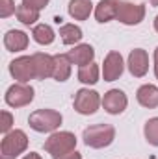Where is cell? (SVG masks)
<instances>
[{"label": "cell", "instance_id": "obj_1", "mask_svg": "<svg viewBox=\"0 0 158 159\" xmlns=\"http://www.w3.org/2000/svg\"><path fill=\"white\" fill-rule=\"evenodd\" d=\"M82 139L89 148H106L116 139V128L112 124H93L84 129Z\"/></svg>", "mask_w": 158, "mask_h": 159}, {"label": "cell", "instance_id": "obj_2", "mask_svg": "<svg viewBox=\"0 0 158 159\" xmlns=\"http://www.w3.org/2000/svg\"><path fill=\"white\" fill-rule=\"evenodd\" d=\"M62 113L56 109H37L28 117V124L37 133H52L62 124Z\"/></svg>", "mask_w": 158, "mask_h": 159}, {"label": "cell", "instance_id": "obj_3", "mask_svg": "<svg viewBox=\"0 0 158 159\" xmlns=\"http://www.w3.org/2000/svg\"><path fill=\"white\" fill-rule=\"evenodd\" d=\"M28 148V137L22 129H11L4 135L0 143V157L2 159H15Z\"/></svg>", "mask_w": 158, "mask_h": 159}, {"label": "cell", "instance_id": "obj_4", "mask_svg": "<svg viewBox=\"0 0 158 159\" xmlns=\"http://www.w3.org/2000/svg\"><path fill=\"white\" fill-rule=\"evenodd\" d=\"M45 152H48L52 157L77 150V135L71 131H54L50 133V137L45 141Z\"/></svg>", "mask_w": 158, "mask_h": 159}, {"label": "cell", "instance_id": "obj_5", "mask_svg": "<svg viewBox=\"0 0 158 159\" xmlns=\"http://www.w3.org/2000/svg\"><path fill=\"white\" fill-rule=\"evenodd\" d=\"M101 104H102V98L99 96V93L93 89H87V87L78 89L75 94V100H73L75 111L80 115H93Z\"/></svg>", "mask_w": 158, "mask_h": 159}, {"label": "cell", "instance_id": "obj_6", "mask_svg": "<svg viewBox=\"0 0 158 159\" xmlns=\"http://www.w3.org/2000/svg\"><path fill=\"white\" fill-rule=\"evenodd\" d=\"M117 19L121 24L126 26H136L145 19V6L143 4H132V2H125L119 0L117 4Z\"/></svg>", "mask_w": 158, "mask_h": 159}, {"label": "cell", "instance_id": "obj_7", "mask_svg": "<svg viewBox=\"0 0 158 159\" xmlns=\"http://www.w3.org/2000/svg\"><path fill=\"white\" fill-rule=\"evenodd\" d=\"M4 98L9 107H24L34 100V87L28 83H13Z\"/></svg>", "mask_w": 158, "mask_h": 159}, {"label": "cell", "instance_id": "obj_8", "mask_svg": "<svg viewBox=\"0 0 158 159\" xmlns=\"http://www.w3.org/2000/svg\"><path fill=\"white\" fill-rule=\"evenodd\" d=\"M9 74L17 80L19 83H28L30 80L36 78V65L32 56H21L15 57L9 63Z\"/></svg>", "mask_w": 158, "mask_h": 159}, {"label": "cell", "instance_id": "obj_9", "mask_svg": "<svg viewBox=\"0 0 158 159\" xmlns=\"http://www.w3.org/2000/svg\"><path fill=\"white\" fill-rule=\"evenodd\" d=\"M125 70V63H123V56L119 54L117 50H112L106 54L104 63H102V76L104 81H116L121 78Z\"/></svg>", "mask_w": 158, "mask_h": 159}, {"label": "cell", "instance_id": "obj_10", "mask_svg": "<svg viewBox=\"0 0 158 159\" xmlns=\"http://www.w3.org/2000/svg\"><path fill=\"white\" fill-rule=\"evenodd\" d=\"M128 106V98L121 89H110L102 96V107L110 115H121Z\"/></svg>", "mask_w": 158, "mask_h": 159}, {"label": "cell", "instance_id": "obj_11", "mask_svg": "<svg viewBox=\"0 0 158 159\" xmlns=\"http://www.w3.org/2000/svg\"><path fill=\"white\" fill-rule=\"evenodd\" d=\"M128 70L134 78H143L149 70V56L143 48H134L128 54Z\"/></svg>", "mask_w": 158, "mask_h": 159}, {"label": "cell", "instance_id": "obj_12", "mask_svg": "<svg viewBox=\"0 0 158 159\" xmlns=\"http://www.w3.org/2000/svg\"><path fill=\"white\" fill-rule=\"evenodd\" d=\"M28 35L22 30H9L4 35V46L7 52H22L28 48Z\"/></svg>", "mask_w": 158, "mask_h": 159}, {"label": "cell", "instance_id": "obj_13", "mask_svg": "<svg viewBox=\"0 0 158 159\" xmlns=\"http://www.w3.org/2000/svg\"><path fill=\"white\" fill-rule=\"evenodd\" d=\"M32 57H34V65H36V78L37 80L50 78L52 70H54V56L36 52V54H32Z\"/></svg>", "mask_w": 158, "mask_h": 159}, {"label": "cell", "instance_id": "obj_14", "mask_svg": "<svg viewBox=\"0 0 158 159\" xmlns=\"http://www.w3.org/2000/svg\"><path fill=\"white\" fill-rule=\"evenodd\" d=\"M136 100L140 106L147 107V109H155L158 107V87L153 83H145L136 91Z\"/></svg>", "mask_w": 158, "mask_h": 159}, {"label": "cell", "instance_id": "obj_15", "mask_svg": "<svg viewBox=\"0 0 158 159\" xmlns=\"http://www.w3.org/2000/svg\"><path fill=\"white\" fill-rule=\"evenodd\" d=\"M69 59L73 65H78V67H84V65H89L93 63V57H95V50L91 44H77L73 50L67 52Z\"/></svg>", "mask_w": 158, "mask_h": 159}, {"label": "cell", "instance_id": "obj_16", "mask_svg": "<svg viewBox=\"0 0 158 159\" xmlns=\"http://www.w3.org/2000/svg\"><path fill=\"white\" fill-rule=\"evenodd\" d=\"M117 4L119 0H101L95 6V19L99 22H110L112 19L117 17Z\"/></svg>", "mask_w": 158, "mask_h": 159}, {"label": "cell", "instance_id": "obj_17", "mask_svg": "<svg viewBox=\"0 0 158 159\" xmlns=\"http://www.w3.org/2000/svg\"><path fill=\"white\" fill-rule=\"evenodd\" d=\"M71 59L67 54H56L54 56V70H52V78L56 81H67L71 76Z\"/></svg>", "mask_w": 158, "mask_h": 159}, {"label": "cell", "instance_id": "obj_18", "mask_svg": "<svg viewBox=\"0 0 158 159\" xmlns=\"http://www.w3.org/2000/svg\"><path fill=\"white\" fill-rule=\"evenodd\" d=\"M67 9L75 20H86L93 11V4L91 0H71Z\"/></svg>", "mask_w": 158, "mask_h": 159}, {"label": "cell", "instance_id": "obj_19", "mask_svg": "<svg viewBox=\"0 0 158 159\" xmlns=\"http://www.w3.org/2000/svg\"><path fill=\"white\" fill-rule=\"evenodd\" d=\"M60 37H62V43L71 46V44H77L82 41L84 34H82V28L77 26V24H62L60 26Z\"/></svg>", "mask_w": 158, "mask_h": 159}, {"label": "cell", "instance_id": "obj_20", "mask_svg": "<svg viewBox=\"0 0 158 159\" xmlns=\"http://www.w3.org/2000/svg\"><path fill=\"white\" fill-rule=\"evenodd\" d=\"M32 37H34V41H36L37 44L47 46V44H52V43H54L56 34H54V30H52L48 24H36L34 30H32Z\"/></svg>", "mask_w": 158, "mask_h": 159}, {"label": "cell", "instance_id": "obj_21", "mask_svg": "<svg viewBox=\"0 0 158 159\" xmlns=\"http://www.w3.org/2000/svg\"><path fill=\"white\" fill-rule=\"evenodd\" d=\"M17 19H19V22H22L24 26H32V24H36L37 20H39V9H36V7H30V6H26V4H21V6H17Z\"/></svg>", "mask_w": 158, "mask_h": 159}, {"label": "cell", "instance_id": "obj_22", "mask_svg": "<svg viewBox=\"0 0 158 159\" xmlns=\"http://www.w3.org/2000/svg\"><path fill=\"white\" fill-rule=\"evenodd\" d=\"M99 65L97 63H89L78 69V81L86 83V85H95L99 81Z\"/></svg>", "mask_w": 158, "mask_h": 159}, {"label": "cell", "instance_id": "obj_23", "mask_svg": "<svg viewBox=\"0 0 158 159\" xmlns=\"http://www.w3.org/2000/svg\"><path fill=\"white\" fill-rule=\"evenodd\" d=\"M143 133H145V139L149 144L158 146V117H153L145 122V128H143Z\"/></svg>", "mask_w": 158, "mask_h": 159}, {"label": "cell", "instance_id": "obj_24", "mask_svg": "<svg viewBox=\"0 0 158 159\" xmlns=\"http://www.w3.org/2000/svg\"><path fill=\"white\" fill-rule=\"evenodd\" d=\"M13 13H17L15 0H0V17L2 19H7Z\"/></svg>", "mask_w": 158, "mask_h": 159}, {"label": "cell", "instance_id": "obj_25", "mask_svg": "<svg viewBox=\"0 0 158 159\" xmlns=\"http://www.w3.org/2000/svg\"><path fill=\"white\" fill-rule=\"evenodd\" d=\"M0 117H2V122H0V131L2 133H9L11 131V126H13V115L9 113V111H2L0 113Z\"/></svg>", "mask_w": 158, "mask_h": 159}, {"label": "cell", "instance_id": "obj_26", "mask_svg": "<svg viewBox=\"0 0 158 159\" xmlns=\"http://www.w3.org/2000/svg\"><path fill=\"white\" fill-rule=\"evenodd\" d=\"M22 4H26V6H30V7H36V9H43V7H47V4H48V0H22Z\"/></svg>", "mask_w": 158, "mask_h": 159}, {"label": "cell", "instance_id": "obj_27", "mask_svg": "<svg viewBox=\"0 0 158 159\" xmlns=\"http://www.w3.org/2000/svg\"><path fill=\"white\" fill-rule=\"evenodd\" d=\"M52 159H82V154L77 150H71V152H65V154H60V156H54Z\"/></svg>", "mask_w": 158, "mask_h": 159}, {"label": "cell", "instance_id": "obj_28", "mask_svg": "<svg viewBox=\"0 0 158 159\" xmlns=\"http://www.w3.org/2000/svg\"><path fill=\"white\" fill-rule=\"evenodd\" d=\"M155 76L158 80V46H156V50H155Z\"/></svg>", "mask_w": 158, "mask_h": 159}, {"label": "cell", "instance_id": "obj_29", "mask_svg": "<svg viewBox=\"0 0 158 159\" xmlns=\"http://www.w3.org/2000/svg\"><path fill=\"white\" fill-rule=\"evenodd\" d=\"M22 159H41L39 154H36V152H30V154H26Z\"/></svg>", "mask_w": 158, "mask_h": 159}, {"label": "cell", "instance_id": "obj_30", "mask_svg": "<svg viewBox=\"0 0 158 159\" xmlns=\"http://www.w3.org/2000/svg\"><path fill=\"white\" fill-rule=\"evenodd\" d=\"M155 30H156V34H158V15L155 17Z\"/></svg>", "mask_w": 158, "mask_h": 159}, {"label": "cell", "instance_id": "obj_31", "mask_svg": "<svg viewBox=\"0 0 158 159\" xmlns=\"http://www.w3.org/2000/svg\"><path fill=\"white\" fill-rule=\"evenodd\" d=\"M151 6H158V0H151Z\"/></svg>", "mask_w": 158, "mask_h": 159}]
</instances>
